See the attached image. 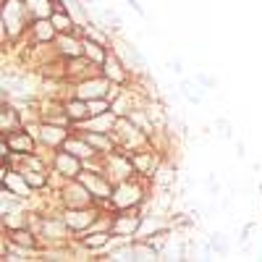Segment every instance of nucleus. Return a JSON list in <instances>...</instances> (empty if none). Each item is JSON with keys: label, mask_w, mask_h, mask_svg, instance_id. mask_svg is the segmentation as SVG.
I'll return each mask as SVG.
<instances>
[{"label": "nucleus", "mask_w": 262, "mask_h": 262, "mask_svg": "<svg viewBox=\"0 0 262 262\" xmlns=\"http://www.w3.org/2000/svg\"><path fill=\"white\" fill-rule=\"evenodd\" d=\"M86 55H92L95 60H102V50H100V45H95V42H86Z\"/></svg>", "instance_id": "nucleus-8"}, {"label": "nucleus", "mask_w": 262, "mask_h": 262, "mask_svg": "<svg viewBox=\"0 0 262 262\" xmlns=\"http://www.w3.org/2000/svg\"><path fill=\"white\" fill-rule=\"evenodd\" d=\"M13 242L21 244V247H34V238H32L27 231H16V233H13Z\"/></svg>", "instance_id": "nucleus-5"}, {"label": "nucleus", "mask_w": 262, "mask_h": 262, "mask_svg": "<svg viewBox=\"0 0 262 262\" xmlns=\"http://www.w3.org/2000/svg\"><path fill=\"white\" fill-rule=\"evenodd\" d=\"M69 113H71L74 118H81V116H84V105H81V102H74V105H71V111H69Z\"/></svg>", "instance_id": "nucleus-12"}, {"label": "nucleus", "mask_w": 262, "mask_h": 262, "mask_svg": "<svg viewBox=\"0 0 262 262\" xmlns=\"http://www.w3.org/2000/svg\"><path fill=\"white\" fill-rule=\"evenodd\" d=\"M90 221H92V215H86V212H71L69 217H66V223L74 226V228H81V226H86Z\"/></svg>", "instance_id": "nucleus-4"}, {"label": "nucleus", "mask_w": 262, "mask_h": 262, "mask_svg": "<svg viewBox=\"0 0 262 262\" xmlns=\"http://www.w3.org/2000/svg\"><path fill=\"white\" fill-rule=\"evenodd\" d=\"M86 142H90V144H97V147H105V144H107L102 137H95V134H90V137H86Z\"/></svg>", "instance_id": "nucleus-13"}, {"label": "nucleus", "mask_w": 262, "mask_h": 262, "mask_svg": "<svg viewBox=\"0 0 262 262\" xmlns=\"http://www.w3.org/2000/svg\"><path fill=\"white\" fill-rule=\"evenodd\" d=\"M137 226H139V217H121L116 223V233H131Z\"/></svg>", "instance_id": "nucleus-3"}, {"label": "nucleus", "mask_w": 262, "mask_h": 262, "mask_svg": "<svg viewBox=\"0 0 262 262\" xmlns=\"http://www.w3.org/2000/svg\"><path fill=\"white\" fill-rule=\"evenodd\" d=\"M107 242V233H95V236H86V247H102Z\"/></svg>", "instance_id": "nucleus-7"}, {"label": "nucleus", "mask_w": 262, "mask_h": 262, "mask_svg": "<svg viewBox=\"0 0 262 262\" xmlns=\"http://www.w3.org/2000/svg\"><path fill=\"white\" fill-rule=\"evenodd\" d=\"M58 170L69 173V176H76V173H79V160L71 158L69 152H63V155H58Z\"/></svg>", "instance_id": "nucleus-1"}, {"label": "nucleus", "mask_w": 262, "mask_h": 262, "mask_svg": "<svg viewBox=\"0 0 262 262\" xmlns=\"http://www.w3.org/2000/svg\"><path fill=\"white\" fill-rule=\"evenodd\" d=\"M8 147L16 149V152H29V149H32V139H29L27 134H16V137L8 139Z\"/></svg>", "instance_id": "nucleus-2"}, {"label": "nucleus", "mask_w": 262, "mask_h": 262, "mask_svg": "<svg viewBox=\"0 0 262 262\" xmlns=\"http://www.w3.org/2000/svg\"><path fill=\"white\" fill-rule=\"evenodd\" d=\"M212 247H215L217 252H226V242H223V236H221V233H215V236H212Z\"/></svg>", "instance_id": "nucleus-10"}, {"label": "nucleus", "mask_w": 262, "mask_h": 262, "mask_svg": "<svg viewBox=\"0 0 262 262\" xmlns=\"http://www.w3.org/2000/svg\"><path fill=\"white\" fill-rule=\"evenodd\" d=\"M24 181H29L32 186H42V184H45V179H42V176H34V173H27Z\"/></svg>", "instance_id": "nucleus-11"}, {"label": "nucleus", "mask_w": 262, "mask_h": 262, "mask_svg": "<svg viewBox=\"0 0 262 262\" xmlns=\"http://www.w3.org/2000/svg\"><path fill=\"white\" fill-rule=\"evenodd\" d=\"M53 24H55L58 29H69V27H71V18H66V16H55V18H53Z\"/></svg>", "instance_id": "nucleus-9"}, {"label": "nucleus", "mask_w": 262, "mask_h": 262, "mask_svg": "<svg viewBox=\"0 0 262 262\" xmlns=\"http://www.w3.org/2000/svg\"><path fill=\"white\" fill-rule=\"evenodd\" d=\"M60 50L69 53V55H79V45L74 39H60Z\"/></svg>", "instance_id": "nucleus-6"}]
</instances>
